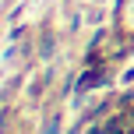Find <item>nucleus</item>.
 <instances>
[{"label":"nucleus","instance_id":"1","mask_svg":"<svg viewBox=\"0 0 134 134\" xmlns=\"http://www.w3.org/2000/svg\"><path fill=\"white\" fill-rule=\"evenodd\" d=\"M95 85H102V71H88L85 78H81V85H78V88L85 92V88H95Z\"/></svg>","mask_w":134,"mask_h":134}]
</instances>
